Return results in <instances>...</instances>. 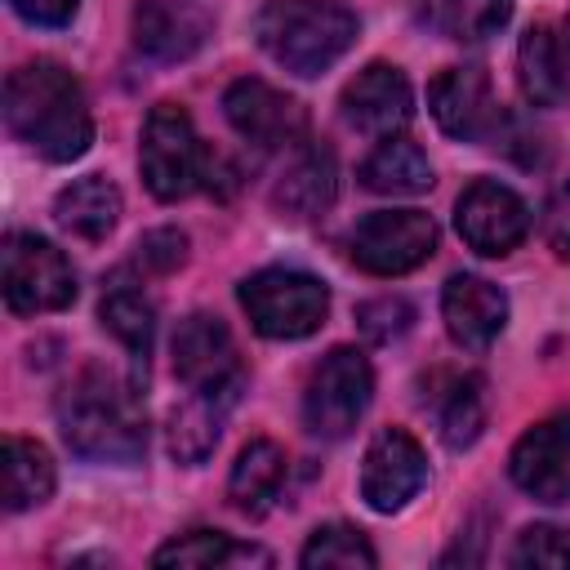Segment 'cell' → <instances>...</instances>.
<instances>
[{"mask_svg": "<svg viewBox=\"0 0 570 570\" xmlns=\"http://www.w3.org/2000/svg\"><path fill=\"white\" fill-rule=\"evenodd\" d=\"M183 258H187V236L178 227H156L138 240V267L142 272L169 276L174 267H183Z\"/></svg>", "mask_w": 570, "mask_h": 570, "instance_id": "4dcf8cb0", "label": "cell"}, {"mask_svg": "<svg viewBox=\"0 0 570 570\" xmlns=\"http://www.w3.org/2000/svg\"><path fill=\"white\" fill-rule=\"evenodd\" d=\"M138 165H142V183L156 200H183L196 187H209V174L218 160L205 151L191 116L178 102H156L142 125Z\"/></svg>", "mask_w": 570, "mask_h": 570, "instance_id": "277c9868", "label": "cell"}, {"mask_svg": "<svg viewBox=\"0 0 570 570\" xmlns=\"http://www.w3.org/2000/svg\"><path fill=\"white\" fill-rule=\"evenodd\" d=\"M129 31L138 53L156 62H183L209 40V13L187 0H138Z\"/></svg>", "mask_w": 570, "mask_h": 570, "instance_id": "2e32d148", "label": "cell"}, {"mask_svg": "<svg viewBox=\"0 0 570 570\" xmlns=\"http://www.w3.org/2000/svg\"><path fill=\"white\" fill-rule=\"evenodd\" d=\"M512 18V0H432V27L459 45L499 36Z\"/></svg>", "mask_w": 570, "mask_h": 570, "instance_id": "4316f807", "label": "cell"}, {"mask_svg": "<svg viewBox=\"0 0 570 570\" xmlns=\"http://www.w3.org/2000/svg\"><path fill=\"white\" fill-rule=\"evenodd\" d=\"M352 263L370 276H405L436 249V223L423 209H374L352 227Z\"/></svg>", "mask_w": 570, "mask_h": 570, "instance_id": "ba28073f", "label": "cell"}, {"mask_svg": "<svg viewBox=\"0 0 570 570\" xmlns=\"http://www.w3.org/2000/svg\"><path fill=\"white\" fill-rule=\"evenodd\" d=\"M334 196H338V165H334V151L321 147V142H307L289 160V169L281 174V183L272 191L276 209L285 218H298V223L325 214L334 205Z\"/></svg>", "mask_w": 570, "mask_h": 570, "instance_id": "ac0fdd59", "label": "cell"}, {"mask_svg": "<svg viewBox=\"0 0 570 570\" xmlns=\"http://www.w3.org/2000/svg\"><path fill=\"white\" fill-rule=\"evenodd\" d=\"M0 285H4V307L13 316L62 312L76 298V272H71L67 254L36 232H9L4 236Z\"/></svg>", "mask_w": 570, "mask_h": 570, "instance_id": "8992f818", "label": "cell"}, {"mask_svg": "<svg viewBox=\"0 0 570 570\" xmlns=\"http://www.w3.org/2000/svg\"><path fill=\"white\" fill-rule=\"evenodd\" d=\"M374 396V370L365 352L356 347H334L321 356V365L307 379L303 392V423L321 441H343L370 410Z\"/></svg>", "mask_w": 570, "mask_h": 570, "instance_id": "52a82bcc", "label": "cell"}, {"mask_svg": "<svg viewBox=\"0 0 570 570\" xmlns=\"http://www.w3.org/2000/svg\"><path fill=\"white\" fill-rule=\"evenodd\" d=\"M236 405V392H187L169 414V454L178 463H205L223 436V423Z\"/></svg>", "mask_w": 570, "mask_h": 570, "instance_id": "44dd1931", "label": "cell"}, {"mask_svg": "<svg viewBox=\"0 0 570 570\" xmlns=\"http://www.w3.org/2000/svg\"><path fill=\"white\" fill-rule=\"evenodd\" d=\"M356 321H361V330H365L374 343H392V338H401V334L410 330L414 307H410L405 298H374V303H365V307L356 312Z\"/></svg>", "mask_w": 570, "mask_h": 570, "instance_id": "1f68e13d", "label": "cell"}, {"mask_svg": "<svg viewBox=\"0 0 570 570\" xmlns=\"http://www.w3.org/2000/svg\"><path fill=\"white\" fill-rule=\"evenodd\" d=\"M441 436L450 450H468L481 428H485V383L476 374H463L450 383L445 401H441Z\"/></svg>", "mask_w": 570, "mask_h": 570, "instance_id": "f1b7e54d", "label": "cell"}, {"mask_svg": "<svg viewBox=\"0 0 570 570\" xmlns=\"http://www.w3.org/2000/svg\"><path fill=\"white\" fill-rule=\"evenodd\" d=\"M428 107H432V120L441 125V134H450L459 142H481V138L499 134V125H503L490 76L481 67H445L428 89Z\"/></svg>", "mask_w": 570, "mask_h": 570, "instance_id": "9a60e30c", "label": "cell"}, {"mask_svg": "<svg viewBox=\"0 0 570 570\" xmlns=\"http://www.w3.org/2000/svg\"><path fill=\"white\" fill-rule=\"evenodd\" d=\"M254 36L276 67L307 80L352 49L356 13L343 0H267L254 18Z\"/></svg>", "mask_w": 570, "mask_h": 570, "instance_id": "3957f363", "label": "cell"}, {"mask_svg": "<svg viewBox=\"0 0 570 570\" xmlns=\"http://www.w3.org/2000/svg\"><path fill=\"white\" fill-rule=\"evenodd\" d=\"M156 566H272V552L254 548V543H236L223 530H187L178 539H169L165 548H156L151 557Z\"/></svg>", "mask_w": 570, "mask_h": 570, "instance_id": "484cf974", "label": "cell"}, {"mask_svg": "<svg viewBox=\"0 0 570 570\" xmlns=\"http://www.w3.org/2000/svg\"><path fill=\"white\" fill-rule=\"evenodd\" d=\"M561 49H566V67H570V18H566V31H561Z\"/></svg>", "mask_w": 570, "mask_h": 570, "instance_id": "e575fe53", "label": "cell"}, {"mask_svg": "<svg viewBox=\"0 0 570 570\" xmlns=\"http://www.w3.org/2000/svg\"><path fill=\"white\" fill-rule=\"evenodd\" d=\"M62 441L94 463H134L147 450V410L134 383L102 365H85L58 392Z\"/></svg>", "mask_w": 570, "mask_h": 570, "instance_id": "7a4b0ae2", "label": "cell"}, {"mask_svg": "<svg viewBox=\"0 0 570 570\" xmlns=\"http://www.w3.org/2000/svg\"><path fill=\"white\" fill-rule=\"evenodd\" d=\"M441 316H445L450 338L463 352H485L503 334V325H508V294L499 285H490L485 276L459 272V276L445 281Z\"/></svg>", "mask_w": 570, "mask_h": 570, "instance_id": "e0dca14e", "label": "cell"}, {"mask_svg": "<svg viewBox=\"0 0 570 570\" xmlns=\"http://www.w3.org/2000/svg\"><path fill=\"white\" fill-rule=\"evenodd\" d=\"M53 218L62 232H71L76 240H107L120 223V191L116 183H107L102 174H85L71 187L58 191L53 200Z\"/></svg>", "mask_w": 570, "mask_h": 570, "instance_id": "ffe728a7", "label": "cell"}, {"mask_svg": "<svg viewBox=\"0 0 570 570\" xmlns=\"http://www.w3.org/2000/svg\"><path fill=\"white\" fill-rule=\"evenodd\" d=\"M517 490L539 503H570V410L539 419L508 454Z\"/></svg>", "mask_w": 570, "mask_h": 570, "instance_id": "7c38bea8", "label": "cell"}, {"mask_svg": "<svg viewBox=\"0 0 570 570\" xmlns=\"http://www.w3.org/2000/svg\"><path fill=\"white\" fill-rule=\"evenodd\" d=\"M9 9L36 27H67L80 9V0H9Z\"/></svg>", "mask_w": 570, "mask_h": 570, "instance_id": "836d02e7", "label": "cell"}, {"mask_svg": "<svg viewBox=\"0 0 570 570\" xmlns=\"http://www.w3.org/2000/svg\"><path fill=\"white\" fill-rule=\"evenodd\" d=\"M298 561H303L307 570H330V566H338V570H356V566L370 570V566H379V557H374V548L365 543V534H361L356 525H343V521L312 530V539L303 543Z\"/></svg>", "mask_w": 570, "mask_h": 570, "instance_id": "83f0119b", "label": "cell"}, {"mask_svg": "<svg viewBox=\"0 0 570 570\" xmlns=\"http://www.w3.org/2000/svg\"><path fill=\"white\" fill-rule=\"evenodd\" d=\"M0 485H4V508L9 512H27V508L45 503L58 485L49 450L40 441H27V436H4V445H0Z\"/></svg>", "mask_w": 570, "mask_h": 570, "instance_id": "7402d4cb", "label": "cell"}, {"mask_svg": "<svg viewBox=\"0 0 570 570\" xmlns=\"http://www.w3.org/2000/svg\"><path fill=\"white\" fill-rule=\"evenodd\" d=\"M223 116H227V125H232L245 142H254V147H263V151L294 147V142H303V134H307L303 107H298L289 94H281V89H272L267 80H254V76L227 85V94H223Z\"/></svg>", "mask_w": 570, "mask_h": 570, "instance_id": "4fadbf2b", "label": "cell"}, {"mask_svg": "<svg viewBox=\"0 0 570 570\" xmlns=\"http://www.w3.org/2000/svg\"><path fill=\"white\" fill-rule=\"evenodd\" d=\"M338 107H343V120H347L352 129H361V134H370V138H392V134H401V129L410 125V116H414V89H410V80H405L401 67H392V62H370V67H361V71L343 85Z\"/></svg>", "mask_w": 570, "mask_h": 570, "instance_id": "5bb4252c", "label": "cell"}, {"mask_svg": "<svg viewBox=\"0 0 570 570\" xmlns=\"http://www.w3.org/2000/svg\"><path fill=\"white\" fill-rule=\"evenodd\" d=\"M517 80L530 107H561L570 94V67H566V49L552 36V27H530L517 45Z\"/></svg>", "mask_w": 570, "mask_h": 570, "instance_id": "d6986e66", "label": "cell"}, {"mask_svg": "<svg viewBox=\"0 0 570 570\" xmlns=\"http://www.w3.org/2000/svg\"><path fill=\"white\" fill-rule=\"evenodd\" d=\"M512 566H539V570H570V534L557 525H525L508 552Z\"/></svg>", "mask_w": 570, "mask_h": 570, "instance_id": "f546056e", "label": "cell"}, {"mask_svg": "<svg viewBox=\"0 0 570 570\" xmlns=\"http://www.w3.org/2000/svg\"><path fill=\"white\" fill-rule=\"evenodd\" d=\"M240 307L263 338H307L330 316V289L298 267H263L240 281Z\"/></svg>", "mask_w": 570, "mask_h": 570, "instance_id": "5b68a950", "label": "cell"}, {"mask_svg": "<svg viewBox=\"0 0 570 570\" xmlns=\"http://www.w3.org/2000/svg\"><path fill=\"white\" fill-rule=\"evenodd\" d=\"M428 485V454L405 428H383L361 459V499L374 512H401Z\"/></svg>", "mask_w": 570, "mask_h": 570, "instance_id": "8fae6325", "label": "cell"}, {"mask_svg": "<svg viewBox=\"0 0 570 570\" xmlns=\"http://www.w3.org/2000/svg\"><path fill=\"white\" fill-rule=\"evenodd\" d=\"M454 227L468 249H476L485 258H503L525 240L530 209L512 187H503L494 178H476L454 205Z\"/></svg>", "mask_w": 570, "mask_h": 570, "instance_id": "30bf717a", "label": "cell"}, {"mask_svg": "<svg viewBox=\"0 0 570 570\" xmlns=\"http://www.w3.org/2000/svg\"><path fill=\"white\" fill-rule=\"evenodd\" d=\"M4 125L13 138H22L31 151H40L53 165L80 160L94 142V116H89L85 89L53 58H36L9 71Z\"/></svg>", "mask_w": 570, "mask_h": 570, "instance_id": "6da1fadb", "label": "cell"}, {"mask_svg": "<svg viewBox=\"0 0 570 570\" xmlns=\"http://www.w3.org/2000/svg\"><path fill=\"white\" fill-rule=\"evenodd\" d=\"M281 481H285V450H281L276 441H267V436H254V441L236 454V463H232L227 499H232L236 512L263 517L267 503L276 499Z\"/></svg>", "mask_w": 570, "mask_h": 570, "instance_id": "603a6c76", "label": "cell"}, {"mask_svg": "<svg viewBox=\"0 0 570 570\" xmlns=\"http://www.w3.org/2000/svg\"><path fill=\"white\" fill-rule=\"evenodd\" d=\"M361 183L379 196H419L432 187V165L419 142H410L405 134H392V138H379V147L365 156Z\"/></svg>", "mask_w": 570, "mask_h": 570, "instance_id": "cb8c5ba5", "label": "cell"}, {"mask_svg": "<svg viewBox=\"0 0 570 570\" xmlns=\"http://www.w3.org/2000/svg\"><path fill=\"white\" fill-rule=\"evenodd\" d=\"M174 374L187 392H240L245 370L232 330L209 312H191L174 330Z\"/></svg>", "mask_w": 570, "mask_h": 570, "instance_id": "9c48e42d", "label": "cell"}, {"mask_svg": "<svg viewBox=\"0 0 570 570\" xmlns=\"http://www.w3.org/2000/svg\"><path fill=\"white\" fill-rule=\"evenodd\" d=\"M98 321L107 334H116L125 343V352L134 356V370L147 374V361H151V343H156V307L129 289V285H116L111 294H102L98 303Z\"/></svg>", "mask_w": 570, "mask_h": 570, "instance_id": "d4e9b609", "label": "cell"}, {"mask_svg": "<svg viewBox=\"0 0 570 570\" xmlns=\"http://www.w3.org/2000/svg\"><path fill=\"white\" fill-rule=\"evenodd\" d=\"M543 240L561 263H570V183L557 187L543 205Z\"/></svg>", "mask_w": 570, "mask_h": 570, "instance_id": "d6a6232c", "label": "cell"}]
</instances>
